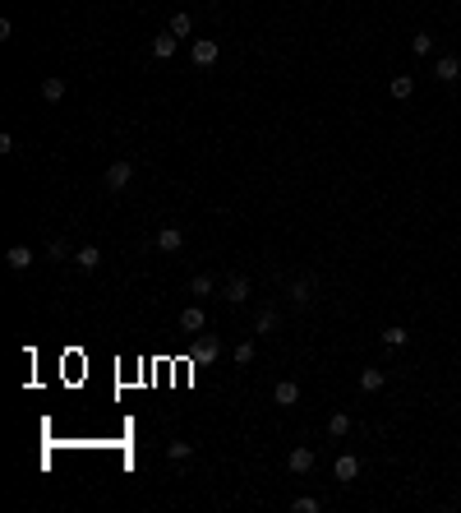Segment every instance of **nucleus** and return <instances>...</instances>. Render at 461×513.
Returning a JSON list of instances; mask_svg holds the SVG:
<instances>
[{
	"label": "nucleus",
	"mask_w": 461,
	"mask_h": 513,
	"mask_svg": "<svg viewBox=\"0 0 461 513\" xmlns=\"http://www.w3.org/2000/svg\"><path fill=\"white\" fill-rule=\"evenodd\" d=\"M130 180H134V167H130V162H111V167H106V176H102V185L121 194L125 185H130Z\"/></svg>",
	"instance_id": "f257e3e1"
},
{
	"label": "nucleus",
	"mask_w": 461,
	"mask_h": 513,
	"mask_svg": "<svg viewBox=\"0 0 461 513\" xmlns=\"http://www.w3.org/2000/svg\"><path fill=\"white\" fill-rule=\"evenodd\" d=\"M189 56H194V65H203V69H208V65H217V56H221V46L212 42V37H198V42L189 46Z\"/></svg>",
	"instance_id": "f03ea898"
},
{
	"label": "nucleus",
	"mask_w": 461,
	"mask_h": 513,
	"mask_svg": "<svg viewBox=\"0 0 461 513\" xmlns=\"http://www.w3.org/2000/svg\"><path fill=\"white\" fill-rule=\"evenodd\" d=\"M286 472H291V477H305V472H314V448H291V453H286Z\"/></svg>",
	"instance_id": "7ed1b4c3"
},
{
	"label": "nucleus",
	"mask_w": 461,
	"mask_h": 513,
	"mask_svg": "<svg viewBox=\"0 0 461 513\" xmlns=\"http://www.w3.org/2000/svg\"><path fill=\"white\" fill-rule=\"evenodd\" d=\"M217 357H221V342H217V338H198L194 352H189V361H194V366H212Z\"/></svg>",
	"instance_id": "20e7f679"
},
{
	"label": "nucleus",
	"mask_w": 461,
	"mask_h": 513,
	"mask_svg": "<svg viewBox=\"0 0 461 513\" xmlns=\"http://www.w3.org/2000/svg\"><path fill=\"white\" fill-rule=\"evenodd\" d=\"M249 301V278L245 273H230L226 278V305H245Z\"/></svg>",
	"instance_id": "39448f33"
},
{
	"label": "nucleus",
	"mask_w": 461,
	"mask_h": 513,
	"mask_svg": "<svg viewBox=\"0 0 461 513\" xmlns=\"http://www.w3.org/2000/svg\"><path fill=\"white\" fill-rule=\"evenodd\" d=\"M434 79H439V84H457L461 79V60L457 56H439L434 60Z\"/></svg>",
	"instance_id": "423d86ee"
},
{
	"label": "nucleus",
	"mask_w": 461,
	"mask_h": 513,
	"mask_svg": "<svg viewBox=\"0 0 461 513\" xmlns=\"http://www.w3.org/2000/svg\"><path fill=\"white\" fill-rule=\"evenodd\" d=\"M332 477H337V481H355V477H360V458H355V453H341L337 462H332Z\"/></svg>",
	"instance_id": "0eeeda50"
},
{
	"label": "nucleus",
	"mask_w": 461,
	"mask_h": 513,
	"mask_svg": "<svg viewBox=\"0 0 461 513\" xmlns=\"http://www.w3.org/2000/svg\"><path fill=\"white\" fill-rule=\"evenodd\" d=\"M286 296H291V305H309L314 301V278H296L286 287Z\"/></svg>",
	"instance_id": "6e6552de"
},
{
	"label": "nucleus",
	"mask_w": 461,
	"mask_h": 513,
	"mask_svg": "<svg viewBox=\"0 0 461 513\" xmlns=\"http://www.w3.org/2000/svg\"><path fill=\"white\" fill-rule=\"evenodd\" d=\"M273 398H277V407H296V402H300V384L296 380H277Z\"/></svg>",
	"instance_id": "1a4fd4ad"
},
{
	"label": "nucleus",
	"mask_w": 461,
	"mask_h": 513,
	"mask_svg": "<svg viewBox=\"0 0 461 513\" xmlns=\"http://www.w3.org/2000/svg\"><path fill=\"white\" fill-rule=\"evenodd\" d=\"M180 246H185V232H180V227H162V232H157V250H166V255H176Z\"/></svg>",
	"instance_id": "9d476101"
},
{
	"label": "nucleus",
	"mask_w": 461,
	"mask_h": 513,
	"mask_svg": "<svg viewBox=\"0 0 461 513\" xmlns=\"http://www.w3.org/2000/svg\"><path fill=\"white\" fill-rule=\"evenodd\" d=\"M176 42H180V37L171 33V28H166V33H157L153 37V56L157 60H171V56H176Z\"/></svg>",
	"instance_id": "9b49d317"
},
{
	"label": "nucleus",
	"mask_w": 461,
	"mask_h": 513,
	"mask_svg": "<svg viewBox=\"0 0 461 513\" xmlns=\"http://www.w3.org/2000/svg\"><path fill=\"white\" fill-rule=\"evenodd\" d=\"M203 324H208V319H203V310H198V305H185V310H180V328H185V333H203Z\"/></svg>",
	"instance_id": "f8f14e48"
},
{
	"label": "nucleus",
	"mask_w": 461,
	"mask_h": 513,
	"mask_svg": "<svg viewBox=\"0 0 461 513\" xmlns=\"http://www.w3.org/2000/svg\"><path fill=\"white\" fill-rule=\"evenodd\" d=\"M387 93H392L397 102H406L411 93H415V79H411V74H392V79H387Z\"/></svg>",
	"instance_id": "ddd939ff"
},
{
	"label": "nucleus",
	"mask_w": 461,
	"mask_h": 513,
	"mask_svg": "<svg viewBox=\"0 0 461 513\" xmlns=\"http://www.w3.org/2000/svg\"><path fill=\"white\" fill-rule=\"evenodd\" d=\"M74 264L83 268V273H92V268H102V250H97V246H83V250H74Z\"/></svg>",
	"instance_id": "4468645a"
},
{
	"label": "nucleus",
	"mask_w": 461,
	"mask_h": 513,
	"mask_svg": "<svg viewBox=\"0 0 461 513\" xmlns=\"http://www.w3.org/2000/svg\"><path fill=\"white\" fill-rule=\"evenodd\" d=\"M383 384H387V375H383V370H378V366L360 370V389H364V393H378V389H383Z\"/></svg>",
	"instance_id": "2eb2a0df"
},
{
	"label": "nucleus",
	"mask_w": 461,
	"mask_h": 513,
	"mask_svg": "<svg viewBox=\"0 0 461 513\" xmlns=\"http://www.w3.org/2000/svg\"><path fill=\"white\" fill-rule=\"evenodd\" d=\"M5 264H10L14 273H23V268L33 264V250H28V246H10V255H5Z\"/></svg>",
	"instance_id": "dca6fc26"
},
{
	"label": "nucleus",
	"mask_w": 461,
	"mask_h": 513,
	"mask_svg": "<svg viewBox=\"0 0 461 513\" xmlns=\"http://www.w3.org/2000/svg\"><path fill=\"white\" fill-rule=\"evenodd\" d=\"M328 435L332 439H346V435H351V416H346V412H332L328 416Z\"/></svg>",
	"instance_id": "f3484780"
},
{
	"label": "nucleus",
	"mask_w": 461,
	"mask_h": 513,
	"mask_svg": "<svg viewBox=\"0 0 461 513\" xmlns=\"http://www.w3.org/2000/svg\"><path fill=\"white\" fill-rule=\"evenodd\" d=\"M42 98H46V102H60V98H65V79H60V74L42 79Z\"/></svg>",
	"instance_id": "a211bd4d"
},
{
	"label": "nucleus",
	"mask_w": 461,
	"mask_h": 513,
	"mask_svg": "<svg viewBox=\"0 0 461 513\" xmlns=\"http://www.w3.org/2000/svg\"><path fill=\"white\" fill-rule=\"evenodd\" d=\"M411 342V333H406V328H401V324H392V328H383V347H392V352H397V347H406Z\"/></svg>",
	"instance_id": "6ab92c4d"
},
{
	"label": "nucleus",
	"mask_w": 461,
	"mask_h": 513,
	"mask_svg": "<svg viewBox=\"0 0 461 513\" xmlns=\"http://www.w3.org/2000/svg\"><path fill=\"white\" fill-rule=\"evenodd\" d=\"M273 328H277V310H273V305H263L259 319H254V333H273Z\"/></svg>",
	"instance_id": "aec40b11"
},
{
	"label": "nucleus",
	"mask_w": 461,
	"mask_h": 513,
	"mask_svg": "<svg viewBox=\"0 0 461 513\" xmlns=\"http://www.w3.org/2000/svg\"><path fill=\"white\" fill-rule=\"evenodd\" d=\"M171 33L189 37V33H194V19H189V14H171Z\"/></svg>",
	"instance_id": "412c9836"
},
{
	"label": "nucleus",
	"mask_w": 461,
	"mask_h": 513,
	"mask_svg": "<svg viewBox=\"0 0 461 513\" xmlns=\"http://www.w3.org/2000/svg\"><path fill=\"white\" fill-rule=\"evenodd\" d=\"M189 453H194V444H185V439H176V444H166V458H171V462H185Z\"/></svg>",
	"instance_id": "4be33fe9"
},
{
	"label": "nucleus",
	"mask_w": 461,
	"mask_h": 513,
	"mask_svg": "<svg viewBox=\"0 0 461 513\" xmlns=\"http://www.w3.org/2000/svg\"><path fill=\"white\" fill-rule=\"evenodd\" d=\"M291 509H296V513H319L323 504L314 500V495H296V500H291Z\"/></svg>",
	"instance_id": "5701e85b"
},
{
	"label": "nucleus",
	"mask_w": 461,
	"mask_h": 513,
	"mask_svg": "<svg viewBox=\"0 0 461 513\" xmlns=\"http://www.w3.org/2000/svg\"><path fill=\"white\" fill-rule=\"evenodd\" d=\"M411 51H415V56H429V51H434V37H429V33H415V37H411Z\"/></svg>",
	"instance_id": "b1692460"
},
{
	"label": "nucleus",
	"mask_w": 461,
	"mask_h": 513,
	"mask_svg": "<svg viewBox=\"0 0 461 513\" xmlns=\"http://www.w3.org/2000/svg\"><path fill=\"white\" fill-rule=\"evenodd\" d=\"M189 291H194V296H212V278H208V273H198V278L189 282Z\"/></svg>",
	"instance_id": "393cba45"
},
{
	"label": "nucleus",
	"mask_w": 461,
	"mask_h": 513,
	"mask_svg": "<svg viewBox=\"0 0 461 513\" xmlns=\"http://www.w3.org/2000/svg\"><path fill=\"white\" fill-rule=\"evenodd\" d=\"M230 357L240 361V366H249V361H254V338H245V342L235 347V352H230Z\"/></svg>",
	"instance_id": "a878e982"
},
{
	"label": "nucleus",
	"mask_w": 461,
	"mask_h": 513,
	"mask_svg": "<svg viewBox=\"0 0 461 513\" xmlns=\"http://www.w3.org/2000/svg\"><path fill=\"white\" fill-rule=\"evenodd\" d=\"M51 259H60V264H65V259H74V250H69L65 241H51Z\"/></svg>",
	"instance_id": "bb28decb"
}]
</instances>
